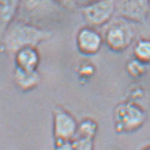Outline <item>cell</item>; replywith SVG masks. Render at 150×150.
Here are the masks:
<instances>
[{"label": "cell", "instance_id": "obj_1", "mask_svg": "<svg viewBox=\"0 0 150 150\" xmlns=\"http://www.w3.org/2000/svg\"><path fill=\"white\" fill-rule=\"evenodd\" d=\"M50 36V34L31 24L16 21L6 30L5 42L12 52H17L25 47H33Z\"/></svg>", "mask_w": 150, "mask_h": 150}, {"label": "cell", "instance_id": "obj_2", "mask_svg": "<svg viewBox=\"0 0 150 150\" xmlns=\"http://www.w3.org/2000/svg\"><path fill=\"white\" fill-rule=\"evenodd\" d=\"M114 119L117 132H131L143 125L146 115L139 106L131 103H124L116 108Z\"/></svg>", "mask_w": 150, "mask_h": 150}, {"label": "cell", "instance_id": "obj_3", "mask_svg": "<svg viewBox=\"0 0 150 150\" xmlns=\"http://www.w3.org/2000/svg\"><path fill=\"white\" fill-rule=\"evenodd\" d=\"M116 13V0H96L82 7L85 21L92 27L108 23Z\"/></svg>", "mask_w": 150, "mask_h": 150}, {"label": "cell", "instance_id": "obj_4", "mask_svg": "<svg viewBox=\"0 0 150 150\" xmlns=\"http://www.w3.org/2000/svg\"><path fill=\"white\" fill-rule=\"evenodd\" d=\"M133 33L128 21L119 18L115 21L107 29L105 41L110 49L115 51L125 50L132 42Z\"/></svg>", "mask_w": 150, "mask_h": 150}, {"label": "cell", "instance_id": "obj_5", "mask_svg": "<svg viewBox=\"0 0 150 150\" xmlns=\"http://www.w3.org/2000/svg\"><path fill=\"white\" fill-rule=\"evenodd\" d=\"M150 9V0H116V12L119 17L134 22L145 21Z\"/></svg>", "mask_w": 150, "mask_h": 150}, {"label": "cell", "instance_id": "obj_6", "mask_svg": "<svg viewBox=\"0 0 150 150\" xmlns=\"http://www.w3.org/2000/svg\"><path fill=\"white\" fill-rule=\"evenodd\" d=\"M78 125L67 111L60 109L54 114V135L56 140H72L77 133Z\"/></svg>", "mask_w": 150, "mask_h": 150}, {"label": "cell", "instance_id": "obj_7", "mask_svg": "<svg viewBox=\"0 0 150 150\" xmlns=\"http://www.w3.org/2000/svg\"><path fill=\"white\" fill-rule=\"evenodd\" d=\"M103 43L101 35L92 28H83L77 35V46L81 52L93 55L98 52Z\"/></svg>", "mask_w": 150, "mask_h": 150}, {"label": "cell", "instance_id": "obj_8", "mask_svg": "<svg viewBox=\"0 0 150 150\" xmlns=\"http://www.w3.org/2000/svg\"><path fill=\"white\" fill-rule=\"evenodd\" d=\"M18 68L28 71H34L39 62L37 52L33 47H25L16 52Z\"/></svg>", "mask_w": 150, "mask_h": 150}, {"label": "cell", "instance_id": "obj_9", "mask_svg": "<svg viewBox=\"0 0 150 150\" xmlns=\"http://www.w3.org/2000/svg\"><path fill=\"white\" fill-rule=\"evenodd\" d=\"M21 0H0V28H6L13 20Z\"/></svg>", "mask_w": 150, "mask_h": 150}, {"label": "cell", "instance_id": "obj_10", "mask_svg": "<svg viewBox=\"0 0 150 150\" xmlns=\"http://www.w3.org/2000/svg\"><path fill=\"white\" fill-rule=\"evenodd\" d=\"M23 10L31 15L42 14L51 6V0H21Z\"/></svg>", "mask_w": 150, "mask_h": 150}, {"label": "cell", "instance_id": "obj_11", "mask_svg": "<svg viewBox=\"0 0 150 150\" xmlns=\"http://www.w3.org/2000/svg\"><path fill=\"white\" fill-rule=\"evenodd\" d=\"M15 80L20 87L26 89L36 85L39 81V77L35 71H28L18 68L15 73Z\"/></svg>", "mask_w": 150, "mask_h": 150}, {"label": "cell", "instance_id": "obj_12", "mask_svg": "<svg viewBox=\"0 0 150 150\" xmlns=\"http://www.w3.org/2000/svg\"><path fill=\"white\" fill-rule=\"evenodd\" d=\"M137 60L141 63H147L150 61V41L141 40L137 42L133 50Z\"/></svg>", "mask_w": 150, "mask_h": 150}, {"label": "cell", "instance_id": "obj_13", "mask_svg": "<svg viewBox=\"0 0 150 150\" xmlns=\"http://www.w3.org/2000/svg\"><path fill=\"white\" fill-rule=\"evenodd\" d=\"M96 129H97V125L96 122H94L91 119H86L78 125L76 135L94 139L96 132Z\"/></svg>", "mask_w": 150, "mask_h": 150}, {"label": "cell", "instance_id": "obj_14", "mask_svg": "<svg viewBox=\"0 0 150 150\" xmlns=\"http://www.w3.org/2000/svg\"><path fill=\"white\" fill-rule=\"evenodd\" d=\"M93 138L75 136L72 139L75 150H93Z\"/></svg>", "mask_w": 150, "mask_h": 150}, {"label": "cell", "instance_id": "obj_15", "mask_svg": "<svg viewBox=\"0 0 150 150\" xmlns=\"http://www.w3.org/2000/svg\"><path fill=\"white\" fill-rule=\"evenodd\" d=\"M54 150H75L72 140H57Z\"/></svg>", "mask_w": 150, "mask_h": 150}, {"label": "cell", "instance_id": "obj_16", "mask_svg": "<svg viewBox=\"0 0 150 150\" xmlns=\"http://www.w3.org/2000/svg\"><path fill=\"white\" fill-rule=\"evenodd\" d=\"M55 2L60 6H62L63 8L68 9V10H71L74 7L77 6L75 0H55Z\"/></svg>", "mask_w": 150, "mask_h": 150}, {"label": "cell", "instance_id": "obj_17", "mask_svg": "<svg viewBox=\"0 0 150 150\" xmlns=\"http://www.w3.org/2000/svg\"><path fill=\"white\" fill-rule=\"evenodd\" d=\"M94 1H96V0H75L76 5L79 6H81V7H83V6L88 5V4L92 3Z\"/></svg>", "mask_w": 150, "mask_h": 150}, {"label": "cell", "instance_id": "obj_18", "mask_svg": "<svg viewBox=\"0 0 150 150\" xmlns=\"http://www.w3.org/2000/svg\"><path fill=\"white\" fill-rule=\"evenodd\" d=\"M143 150H150V146H148V147H146L145 149H143Z\"/></svg>", "mask_w": 150, "mask_h": 150}]
</instances>
